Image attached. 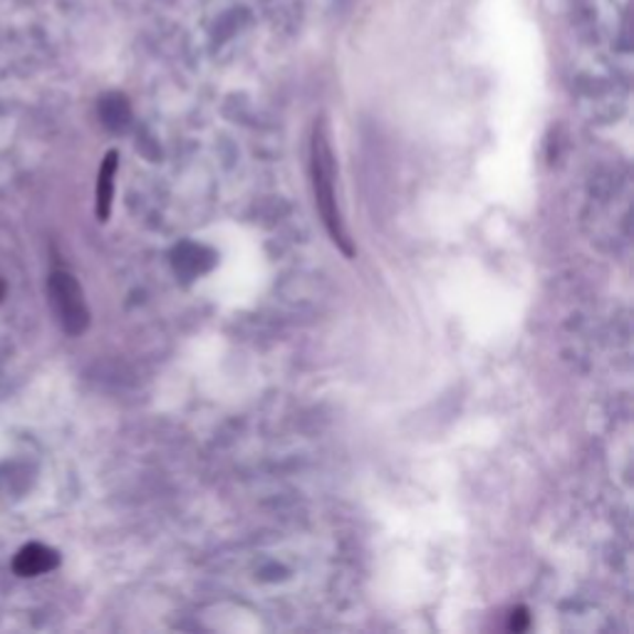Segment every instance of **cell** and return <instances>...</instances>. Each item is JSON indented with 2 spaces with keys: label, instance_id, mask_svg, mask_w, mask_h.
Masks as SVG:
<instances>
[{
  "label": "cell",
  "instance_id": "cell-1",
  "mask_svg": "<svg viewBox=\"0 0 634 634\" xmlns=\"http://www.w3.org/2000/svg\"><path fill=\"white\" fill-rule=\"evenodd\" d=\"M310 174H313V191H315V206L320 211L322 224H325L327 234L342 254L347 258L355 256L352 248V238L342 221L340 206H337V191H335V154H332L327 129L322 122L313 129V142H310Z\"/></svg>",
  "mask_w": 634,
  "mask_h": 634
},
{
  "label": "cell",
  "instance_id": "cell-2",
  "mask_svg": "<svg viewBox=\"0 0 634 634\" xmlns=\"http://www.w3.org/2000/svg\"><path fill=\"white\" fill-rule=\"evenodd\" d=\"M47 290L50 303H53L57 320L63 322L67 335H83L89 325V310L77 280L65 270H57V273L50 276Z\"/></svg>",
  "mask_w": 634,
  "mask_h": 634
},
{
  "label": "cell",
  "instance_id": "cell-3",
  "mask_svg": "<svg viewBox=\"0 0 634 634\" xmlns=\"http://www.w3.org/2000/svg\"><path fill=\"white\" fill-rule=\"evenodd\" d=\"M57 552L50 550L47 546H40V542H30L23 550L18 552L15 558V572L20 578H35L43 576V572L53 570L57 566Z\"/></svg>",
  "mask_w": 634,
  "mask_h": 634
},
{
  "label": "cell",
  "instance_id": "cell-4",
  "mask_svg": "<svg viewBox=\"0 0 634 634\" xmlns=\"http://www.w3.org/2000/svg\"><path fill=\"white\" fill-rule=\"evenodd\" d=\"M115 174H117V152H109L97 174V218L99 221H107L109 214H112Z\"/></svg>",
  "mask_w": 634,
  "mask_h": 634
},
{
  "label": "cell",
  "instance_id": "cell-5",
  "mask_svg": "<svg viewBox=\"0 0 634 634\" xmlns=\"http://www.w3.org/2000/svg\"><path fill=\"white\" fill-rule=\"evenodd\" d=\"M508 627H511V630H516V632L526 630V627H528V615H526V610L513 612V615H511V622H508Z\"/></svg>",
  "mask_w": 634,
  "mask_h": 634
}]
</instances>
